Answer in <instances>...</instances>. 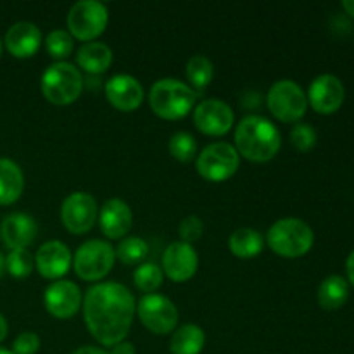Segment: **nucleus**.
Masks as SVG:
<instances>
[{
	"label": "nucleus",
	"mask_w": 354,
	"mask_h": 354,
	"mask_svg": "<svg viewBox=\"0 0 354 354\" xmlns=\"http://www.w3.org/2000/svg\"><path fill=\"white\" fill-rule=\"evenodd\" d=\"M83 315L92 337L99 344L113 348L130 332L135 315L133 294L118 282L97 283L86 290Z\"/></svg>",
	"instance_id": "1"
},
{
	"label": "nucleus",
	"mask_w": 354,
	"mask_h": 354,
	"mask_svg": "<svg viewBox=\"0 0 354 354\" xmlns=\"http://www.w3.org/2000/svg\"><path fill=\"white\" fill-rule=\"evenodd\" d=\"M282 137L275 124L263 116H245L235 128V151L252 162H266L277 156Z\"/></svg>",
	"instance_id": "2"
},
{
	"label": "nucleus",
	"mask_w": 354,
	"mask_h": 354,
	"mask_svg": "<svg viewBox=\"0 0 354 354\" xmlns=\"http://www.w3.org/2000/svg\"><path fill=\"white\" fill-rule=\"evenodd\" d=\"M197 93L187 83L175 78H162L149 92L151 109L162 120H182L196 104Z\"/></svg>",
	"instance_id": "3"
},
{
	"label": "nucleus",
	"mask_w": 354,
	"mask_h": 354,
	"mask_svg": "<svg viewBox=\"0 0 354 354\" xmlns=\"http://www.w3.org/2000/svg\"><path fill=\"white\" fill-rule=\"evenodd\" d=\"M270 249L283 258H301L313 248L315 234L306 221L299 218H282L266 234Z\"/></svg>",
	"instance_id": "4"
},
{
	"label": "nucleus",
	"mask_w": 354,
	"mask_h": 354,
	"mask_svg": "<svg viewBox=\"0 0 354 354\" xmlns=\"http://www.w3.org/2000/svg\"><path fill=\"white\" fill-rule=\"evenodd\" d=\"M41 93L55 106H68L80 97L83 76L75 64L66 61L54 62L41 75Z\"/></svg>",
	"instance_id": "5"
},
{
	"label": "nucleus",
	"mask_w": 354,
	"mask_h": 354,
	"mask_svg": "<svg viewBox=\"0 0 354 354\" xmlns=\"http://www.w3.org/2000/svg\"><path fill=\"white\" fill-rule=\"evenodd\" d=\"M266 102L270 113L283 123H297L308 109L306 93L292 80H280L273 83L266 95Z\"/></svg>",
	"instance_id": "6"
},
{
	"label": "nucleus",
	"mask_w": 354,
	"mask_h": 354,
	"mask_svg": "<svg viewBox=\"0 0 354 354\" xmlns=\"http://www.w3.org/2000/svg\"><path fill=\"white\" fill-rule=\"evenodd\" d=\"M241 166V156L235 147L227 142H214L204 147L197 156L196 168L207 182H225L237 173Z\"/></svg>",
	"instance_id": "7"
},
{
	"label": "nucleus",
	"mask_w": 354,
	"mask_h": 354,
	"mask_svg": "<svg viewBox=\"0 0 354 354\" xmlns=\"http://www.w3.org/2000/svg\"><path fill=\"white\" fill-rule=\"evenodd\" d=\"M114 259H116V254H114L113 245L106 241L93 239L80 245L73 265L80 279L86 282H97L113 270Z\"/></svg>",
	"instance_id": "8"
},
{
	"label": "nucleus",
	"mask_w": 354,
	"mask_h": 354,
	"mask_svg": "<svg viewBox=\"0 0 354 354\" xmlns=\"http://www.w3.org/2000/svg\"><path fill=\"white\" fill-rule=\"evenodd\" d=\"M109 21V12L104 3L97 0H83L75 3L68 14L69 35L78 40L90 41L104 33Z\"/></svg>",
	"instance_id": "9"
},
{
	"label": "nucleus",
	"mask_w": 354,
	"mask_h": 354,
	"mask_svg": "<svg viewBox=\"0 0 354 354\" xmlns=\"http://www.w3.org/2000/svg\"><path fill=\"white\" fill-rule=\"evenodd\" d=\"M137 313L144 327L156 335L175 332L178 324V310L161 294H147L142 297L137 304Z\"/></svg>",
	"instance_id": "10"
},
{
	"label": "nucleus",
	"mask_w": 354,
	"mask_h": 354,
	"mask_svg": "<svg viewBox=\"0 0 354 354\" xmlns=\"http://www.w3.org/2000/svg\"><path fill=\"white\" fill-rule=\"evenodd\" d=\"M61 220L66 230L75 235L86 234L97 220V203L90 194L73 192L64 199L61 207Z\"/></svg>",
	"instance_id": "11"
},
{
	"label": "nucleus",
	"mask_w": 354,
	"mask_h": 354,
	"mask_svg": "<svg viewBox=\"0 0 354 354\" xmlns=\"http://www.w3.org/2000/svg\"><path fill=\"white\" fill-rule=\"evenodd\" d=\"M234 111L227 102L218 99H206L194 111V123L197 130L211 137H221L228 133L234 124Z\"/></svg>",
	"instance_id": "12"
},
{
	"label": "nucleus",
	"mask_w": 354,
	"mask_h": 354,
	"mask_svg": "<svg viewBox=\"0 0 354 354\" xmlns=\"http://www.w3.org/2000/svg\"><path fill=\"white\" fill-rule=\"evenodd\" d=\"M45 308L59 320L73 318L82 306V292L71 280H55L47 287L44 296Z\"/></svg>",
	"instance_id": "13"
},
{
	"label": "nucleus",
	"mask_w": 354,
	"mask_h": 354,
	"mask_svg": "<svg viewBox=\"0 0 354 354\" xmlns=\"http://www.w3.org/2000/svg\"><path fill=\"white\" fill-rule=\"evenodd\" d=\"M199 258L192 244L187 242H173L165 249L162 254V273L176 283L187 282L197 272Z\"/></svg>",
	"instance_id": "14"
},
{
	"label": "nucleus",
	"mask_w": 354,
	"mask_h": 354,
	"mask_svg": "<svg viewBox=\"0 0 354 354\" xmlns=\"http://www.w3.org/2000/svg\"><path fill=\"white\" fill-rule=\"evenodd\" d=\"M346 90L341 80L334 75H322L313 80L308 92V102L317 113L334 114L344 102Z\"/></svg>",
	"instance_id": "15"
},
{
	"label": "nucleus",
	"mask_w": 354,
	"mask_h": 354,
	"mask_svg": "<svg viewBox=\"0 0 354 354\" xmlns=\"http://www.w3.org/2000/svg\"><path fill=\"white\" fill-rule=\"evenodd\" d=\"M106 97L118 111L130 113L140 107L144 100V88L140 82L130 75H116L107 80Z\"/></svg>",
	"instance_id": "16"
},
{
	"label": "nucleus",
	"mask_w": 354,
	"mask_h": 354,
	"mask_svg": "<svg viewBox=\"0 0 354 354\" xmlns=\"http://www.w3.org/2000/svg\"><path fill=\"white\" fill-rule=\"evenodd\" d=\"M35 265L44 279L59 280L69 272L71 252L68 245L62 244L61 241H48L38 249L35 256Z\"/></svg>",
	"instance_id": "17"
},
{
	"label": "nucleus",
	"mask_w": 354,
	"mask_h": 354,
	"mask_svg": "<svg viewBox=\"0 0 354 354\" xmlns=\"http://www.w3.org/2000/svg\"><path fill=\"white\" fill-rule=\"evenodd\" d=\"M37 221L26 213H12L3 218L0 235L10 251L14 249H26L37 237Z\"/></svg>",
	"instance_id": "18"
},
{
	"label": "nucleus",
	"mask_w": 354,
	"mask_h": 354,
	"mask_svg": "<svg viewBox=\"0 0 354 354\" xmlns=\"http://www.w3.org/2000/svg\"><path fill=\"white\" fill-rule=\"evenodd\" d=\"M6 48L17 59H28L37 54L41 44V33L33 23L19 21L7 30L3 38Z\"/></svg>",
	"instance_id": "19"
},
{
	"label": "nucleus",
	"mask_w": 354,
	"mask_h": 354,
	"mask_svg": "<svg viewBox=\"0 0 354 354\" xmlns=\"http://www.w3.org/2000/svg\"><path fill=\"white\" fill-rule=\"evenodd\" d=\"M100 230L109 239H124L133 223L130 206L121 199H109L100 209Z\"/></svg>",
	"instance_id": "20"
},
{
	"label": "nucleus",
	"mask_w": 354,
	"mask_h": 354,
	"mask_svg": "<svg viewBox=\"0 0 354 354\" xmlns=\"http://www.w3.org/2000/svg\"><path fill=\"white\" fill-rule=\"evenodd\" d=\"M24 190V175L12 159L0 158V206L14 204Z\"/></svg>",
	"instance_id": "21"
},
{
	"label": "nucleus",
	"mask_w": 354,
	"mask_h": 354,
	"mask_svg": "<svg viewBox=\"0 0 354 354\" xmlns=\"http://www.w3.org/2000/svg\"><path fill=\"white\" fill-rule=\"evenodd\" d=\"M76 62L86 73H104L113 62V50L102 41H86L76 52Z\"/></svg>",
	"instance_id": "22"
},
{
	"label": "nucleus",
	"mask_w": 354,
	"mask_h": 354,
	"mask_svg": "<svg viewBox=\"0 0 354 354\" xmlns=\"http://www.w3.org/2000/svg\"><path fill=\"white\" fill-rule=\"evenodd\" d=\"M204 344H206V335L203 328L194 324H187L173 332L169 351L171 354H201Z\"/></svg>",
	"instance_id": "23"
},
{
	"label": "nucleus",
	"mask_w": 354,
	"mask_h": 354,
	"mask_svg": "<svg viewBox=\"0 0 354 354\" xmlns=\"http://www.w3.org/2000/svg\"><path fill=\"white\" fill-rule=\"evenodd\" d=\"M349 297V286L342 277L330 275L320 283L318 289V304L324 310H341Z\"/></svg>",
	"instance_id": "24"
},
{
	"label": "nucleus",
	"mask_w": 354,
	"mask_h": 354,
	"mask_svg": "<svg viewBox=\"0 0 354 354\" xmlns=\"http://www.w3.org/2000/svg\"><path fill=\"white\" fill-rule=\"evenodd\" d=\"M263 245H265L263 235L252 228H239L228 239V248H230L232 254L242 259L258 256L263 251Z\"/></svg>",
	"instance_id": "25"
},
{
	"label": "nucleus",
	"mask_w": 354,
	"mask_h": 354,
	"mask_svg": "<svg viewBox=\"0 0 354 354\" xmlns=\"http://www.w3.org/2000/svg\"><path fill=\"white\" fill-rule=\"evenodd\" d=\"M114 254L124 265H138L147 258L149 245L140 237H124L121 239L120 245L114 249Z\"/></svg>",
	"instance_id": "26"
},
{
	"label": "nucleus",
	"mask_w": 354,
	"mask_h": 354,
	"mask_svg": "<svg viewBox=\"0 0 354 354\" xmlns=\"http://www.w3.org/2000/svg\"><path fill=\"white\" fill-rule=\"evenodd\" d=\"M214 76V66L206 55H194L187 62V78L197 90H204Z\"/></svg>",
	"instance_id": "27"
},
{
	"label": "nucleus",
	"mask_w": 354,
	"mask_h": 354,
	"mask_svg": "<svg viewBox=\"0 0 354 354\" xmlns=\"http://www.w3.org/2000/svg\"><path fill=\"white\" fill-rule=\"evenodd\" d=\"M162 268L156 263H142L133 272V282L138 290L147 294H154L162 283Z\"/></svg>",
	"instance_id": "28"
},
{
	"label": "nucleus",
	"mask_w": 354,
	"mask_h": 354,
	"mask_svg": "<svg viewBox=\"0 0 354 354\" xmlns=\"http://www.w3.org/2000/svg\"><path fill=\"white\" fill-rule=\"evenodd\" d=\"M35 268V259L28 249H14L6 258V270L14 279H28Z\"/></svg>",
	"instance_id": "29"
},
{
	"label": "nucleus",
	"mask_w": 354,
	"mask_h": 354,
	"mask_svg": "<svg viewBox=\"0 0 354 354\" xmlns=\"http://www.w3.org/2000/svg\"><path fill=\"white\" fill-rule=\"evenodd\" d=\"M169 154L180 162H190L197 154V142L187 131H178L169 138Z\"/></svg>",
	"instance_id": "30"
},
{
	"label": "nucleus",
	"mask_w": 354,
	"mask_h": 354,
	"mask_svg": "<svg viewBox=\"0 0 354 354\" xmlns=\"http://www.w3.org/2000/svg\"><path fill=\"white\" fill-rule=\"evenodd\" d=\"M73 44H75L73 37L66 30H54L45 38V48H47L48 55L54 59H59V61L71 55Z\"/></svg>",
	"instance_id": "31"
},
{
	"label": "nucleus",
	"mask_w": 354,
	"mask_h": 354,
	"mask_svg": "<svg viewBox=\"0 0 354 354\" xmlns=\"http://www.w3.org/2000/svg\"><path fill=\"white\" fill-rule=\"evenodd\" d=\"M290 144L299 152H310L317 145V131L310 124L297 123L290 130Z\"/></svg>",
	"instance_id": "32"
},
{
	"label": "nucleus",
	"mask_w": 354,
	"mask_h": 354,
	"mask_svg": "<svg viewBox=\"0 0 354 354\" xmlns=\"http://www.w3.org/2000/svg\"><path fill=\"white\" fill-rule=\"evenodd\" d=\"M178 234L182 237V242H187V244H192V242L199 241L201 235L204 234L203 220L199 216H196V214L185 216L180 221Z\"/></svg>",
	"instance_id": "33"
},
{
	"label": "nucleus",
	"mask_w": 354,
	"mask_h": 354,
	"mask_svg": "<svg viewBox=\"0 0 354 354\" xmlns=\"http://www.w3.org/2000/svg\"><path fill=\"white\" fill-rule=\"evenodd\" d=\"M40 349V337L35 332H23L12 344L14 354H35Z\"/></svg>",
	"instance_id": "34"
},
{
	"label": "nucleus",
	"mask_w": 354,
	"mask_h": 354,
	"mask_svg": "<svg viewBox=\"0 0 354 354\" xmlns=\"http://www.w3.org/2000/svg\"><path fill=\"white\" fill-rule=\"evenodd\" d=\"M109 353L111 354H135V348H133V344H131V342L123 341V342H120V344L113 346Z\"/></svg>",
	"instance_id": "35"
},
{
	"label": "nucleus",
	"mask_w": 354,
	"mask_h": 354,
	"mask_svg": "<svg viewBox=\"0 0 354 354\" xmlns=\"http://www.w3.org/2000/svg\"><path fill=\"white\" fill-rule=\"evenodd\" d=\"M73 354H111L106 349H100V348H93V346H85V348H80L76 349Z\"/></svg>",
	"instance_id": "36"
},
{
	"label": "nucleus",
	"mask_w": 354,
	"mask_h": 354,
	"mask_svg": "<svg viewBox=\"0 0 354 354\" xmlns=\"http://www.w3.org/2000/svg\"><path fill=\"white\" fill-rule=\"evenodd\" d=\"M346 272H348V277H349V282L354 286V251L349 254L348 258V263H346Z\"/></svg>",
	"instance_id": "37"
},
{
	"label": "nucleus",
	"mask_w": 354,
	"mask_h": 354,
	"mask_svg": "<svg viewBox=\"0 0 354 354\" xmlns=\"http://www.w3.org/2000/svg\"><path fill=\"white\" fill-rule=\"evenodd\" d=\"M6 337H7V322L6 318L0 315V342H2Z\"/></svg>",
	"instance_id": "38"
},
{
	"label": "nucleus",
	"mask_w": 354,
	"mask_h": 354,
	"mask_svg": "<svg viewBox=\"0 0 354 354\" xmlns=\"http://www.w3.org/2000/svg\"><path fill=\"white\" fill-rule=\"evenodd\" d=\"M342 7H344V10L349 16L354 17V0H344V2H342Z\"/></svg>",
	"instance_id": "39"
},
{
	"label": "nucleus",
	"mask_w": 354,
	"mask_h": 354,
	"mask_svg": "<svg viewBox=\"0 0 354 354\" xmlns=\"http://www.w3.org/2000/svg\"><path fill=\"white\" fill-rule=\"evenodd\" d=\"M6 272H7V270H6V258L0 254V279H2L3 273H6Z\"/></svg>",
	"instance_id": "40"
},
{
	"label": "nucleus",
	"mask_w": 354,
	"mask_h": 354,
	"mask_svg": "<svg viewBox=\"0 0 354 354\" xmlns=\"http://www.w3.org/2000/svg\"><path fill=\"white\" fill-rule=\"evenodd\" d=\"M0 354H14L12 351H9V349H3V348H0Z\"/></svg>",
	"instance_id": "41"
},
{
	"label": "nucleus",
	"mask_w": 354,
	"mask_h": 354,
	"mask_svg": "<svg viewBox=\"0 0 354 354\" xmlns=\"http://www.w3.org/2000/svg\"><path fill=\"white\" fill-rule=\"evenodd\" d=\"M0 55H2V40H0Z\"/></svg>",
	"instance_id": "42"
}]
</instances>
